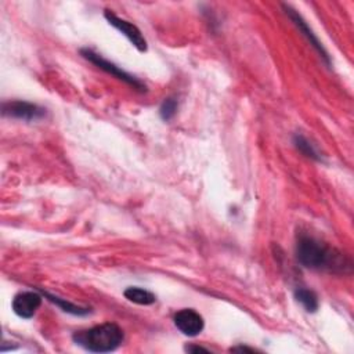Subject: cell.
<instances>
[{"mask_svg":"<svg viewBox=\"0 0 354 354\" xmlns=\"http://www.w3.org/2000/svg\"><path fill=\"white\" fill-rule=\"evenodd\" d=\"M282 7H283V10H285V14L292 19V22L295 24V26L301 32V35L310 41V44L318 51V54L325 59V62L329 65L330 64V61H329V55H328V53H326V50L324 48V46H322V43L318 40V37L315 36V33L311 30V28L307 25V22L303 19V17L295 10V8H292L290 6H288V4H282Z\"/></svg>","mask_w":354,"mask_h":354,"instance_id":"cell-7","label":"cell"},{"mask_svg":"<svg viewBox=\"0 0 354 354\" xmlns=\"http://www.w3.org/2000/svg\"><path fill=\"white\" fill-rule=\"evenodd\" d=\"M123 330L119 325L105 322L93 328L75 332L73 342L91 353H111L123 342Z\"/></svg>","mask_w":354,"mask_h":354,"instance_id":"cell-2","label":"cell"},{"mask_svg":"<svg viewBox=\"0 0 354 354\" xmlns=\"http://www.w3.org/2000/svg\"><path fill=\"white\" fill-rule=\"evenodd\" d=\"M43 295H44V297H47L51 303L57 304L62 311H65V313H68V314L82 317V315H87V314L91 313V310H90L88 307H82V306L73 304V303L66 301L65 299H61V297H58V296H55V295H51V293H47V292H44Z\"/></svg>","mask_w":354,"mask_h":354,"instance_id":"cell-10","label":"cell"},{"mask_svg":"<svg viewBox=\"0 0 354 354\" xmlns=\"http://www.w3.org/2000/svg\"><path fill=\"white\" fill-rule=\"evenodd\" d=\"M295 299L304 307L307 313H315L319 307L318 303V296L315 292L306 289V288H299L295 290Z\"/></svg>","mask_w":354,"mask_h":354,"instance_id":"cell-11","label":"cell"},{"mask_svg":"<svg viewBox=\"0 0 354 354\" xmlns=\"http://www.w3.org/2000/svg\"><path fill=\"white\" fill-rule=\"evenodd\" d=\"M80 54H82L83 58H86L87 61H90V62L94 64L97 68L102 69L104 72H106V73L112 75L113 77H116V79H119V80L127 83L129 86H131L133 88H136V90H138V91H141V93L145 91V84H144L141 80H138V79L134 77L133 75L124 72L122 68H119V66L115 65L113 62L105 59L102 55L97 54L95 51H93V50H90V48H82V50H80Z\"/></svg>","mask_w":354,"mask_h":354,"instance_id":"cell-3","label":"cell"},{"mask_svg":"<svg viewBox=\"0 0 354 354\" xmlns=\"http://www.w3.org/2000/svg\"><path fill=\"white\" fill-rule=\"evenodd\" d=\"M231 351H249V353H253V351H256V350H254V348H250V347H246V346H238V347L231 348Z\"/></svg>","mask_w":354,"mask_h":354,"instance_id":"cell-15","label":"cell"},{"mask_svg":"<svg viewBox=\"0 0 354 354\" xmlns=\"http://www.w3.org/2000/svg\"><path fill=\"white\" fill-rule=\"evenodd\" d=\"M185 351L188 353H198V351H203V353H209V350L206 347H202V346H194V344H189V346H185Z\"/></svg>","mask_w":354,"mask_h":354,"instance_id":"cell-14","label":"cell"},{"mask_svg":"<svg viewBox=\"0 0 354 354\" xmlns=\"http://www.w3.org/2000/svg\"><path fill=\"white\" fill-rule=\"evenodd\" d=\"M1 113L3 116L12 118V119H19L25 122H32V120H40L46 116V108L28 102V101H8L1 105Z\"/></svg>","mask_w":354,"mask_h":354,"instance_id":"cell-4","label":"cell"},{"mask_svg":"<svg viewBox=\"0 0 354 354\" xmlns=\"http://www.w3.org/2000/svg\"><path fill=\"white\" fill-rule=\"evenodd\" d=\"M40 304H41V296L39 293L19 292L18 295L14 296L11 307L18 317L24 319H29L36 314Z\"/></svg>","mask_w":354,"mask_h":354,"instance_id":"cell-8","label":"cell"},{"mask_svg":"<svg viewBox=\"0 0 354 354\" xmlns=\"http://www.w3.org/2000/svg\"><path fill=\"white\" fill-rule=\"evenodd\" d=\"M293 144H295V147L303 153V155H306L307 158H311V159H314V160H319L321 158H319V153L317 152V149L314 148V145L306 138V137H303L301 134H296L295 137H293Z\"/></svg>","mask_w":354,"mask_h":354,"instance_id":"cell-12","label":"cell"},{"mask_svg":"<svg viewBox=\"0 0 354 354\" xmlns=\"http://www.w3.org/2000/svg\"><path fill=\"white\" fill-rule=\"evenodd\" d=\"M104 17H105V19H106L113 28H116L122 35H124V36L130 40V43H131L138 51H141V53L147 51V40H145V37L142 36L141 30H140L136 25H133L131 22H129V21H126V19L118 17V15H116L115 12H112L111 10H105Z\"/></svg>","mask_w":354,"mask_h":354,"instance_id":"cell-5","label":"cell"},{"mask_svg":"<svg viewBox=\"0 0 354 354\" xmlns=\"http://www.w3.org/2000/svg\"><path fill=\"white\" fill-rule=\"evenodd\" d=\"M174 325L176 328L185 336L194 337L198 336L205 326L203 318L199 313L192 308H183L176 313L174 315Z\"/></svg>","mask_w":354,"mask_h":354,"instance_id":"cell-6","label":"cell"},{"mask_svg":"<svg viewBox=\"0 0 354 354\" xmlns=\"http://www.w3.org/2000/svg\"><path fill=\"white\" fill-rule=\"evenodd\" d=\"M296 257L303 267L311 270L344 271V267H348L337 250L306 234L297 236Z\"/></svg>","mask_w":354,"mask_h":354,"instance_id":"cell-1","label":"cell"},{"mask_svg":"<svg viewBox=\"0 0 354 354\" xmlns=\"http://www.w3.org/2000/svg\"><path fill=\"white\" fill-rule=\"evenodd\" d=\"M123 295L129 301L140 306H151L156 301V296L152 292L138 286H129L127 289H124Z\"/></svg>","mask_w":354,"mask_h":354,"instance_id":"cell-9","label":"cell"},{"mask_svg":"<svg viewBox=\"0 0 354 354\" xmlns=\"http://www.w3.org/2000/svg\"><path fill=\"white\" fill-rule=\"evenodd\" d=\"M177 108H178V102L176 98H173V97L165 98L159 108V115H160L162 120H165V122L171 120L174 118V115L177 113Z\"/></svg>","mask_w":354,"mask_h":354,"instance_id":"cell-13","label":"cell"}]
</instances>
